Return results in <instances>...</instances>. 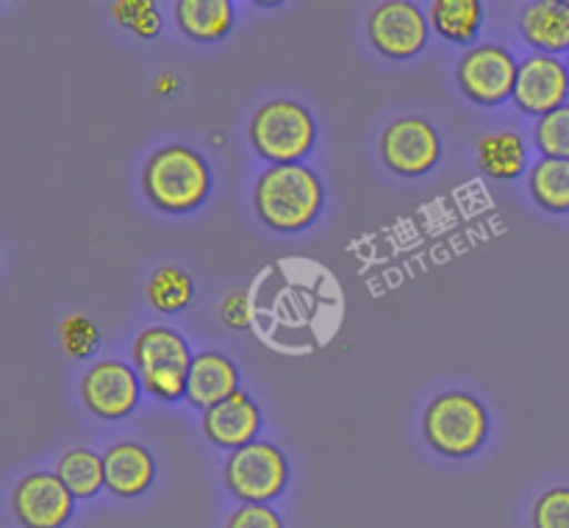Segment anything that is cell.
<instances>
[{
    "label": "cell",
    "mask_w": 569,
    "mask_h": 528,
    "mask_svg": "<svg viewBox=\"0 0 569 528\" xmlns=\"http://www.w3.org/2000/svg\"><path fill=\"white\" fill-rule=\"evenodd\" d=\"M226 528H283V520L267 504H244L228 517Z\"/></svg>",
    "instance_id": "cell-26"
},
{
    "label": "cell",
    "mask_w": 569,
    "mask_h": 528,
    "mask_svg": "<svg viewBox=\"0 0 569 528\" xmlns=\"http://www.w3.org/2000/svg\"><path fill=\"white\" fill-rule=\"evenodd\" d=\"M56 476L64 481L72 498H92L100 487H106V467L103 456L89 448H70L61 454Z\"/></svg>",
    "instance_id": "cell-19"
},
{
    "label": "cell",
    "mask_w": 569,
    "mask_h": 528,
    "mask_svg": "<svg viewBox=\"0 0 569 528\" xmlns=\"http://www.w3.org/2000/svg\"><path fill=\"white\" fill-rule=\"evenodd\" d=\"M520 64L498 44L472 48L459 64V83L470 100L481 106H498L515 94Z\"/></svg>",
    "instance_id": "cell-7"
},
{
    "label": "cell",
    "mask_w": 569,
    "mask_h": 528,
    "mask_svg": "<svg viewBox=\"0 0 569 528\" xmlns=\"http://www.w3.org/2000/svg\"><path fill=\"white\" fill-rule=\"evenodd\" d=\"M220 317L226 326L231 328H248L250 322V309H248V295L244 292H231L220 306Z\"/></svg>",
    "instance_id": "cell-27"
},
{
    "label": "cell",
    "mask_w": 569,
    "mask_h": 528,
    "mask_svg": "<svg viewBox=\"0 0 569 528\" xmlns=\"http://www.w3.org/2000/svg\"><path fill=\"white\" fill-rule=\"evenodd\" d=\"M192 278L181 270V267H159L150 278V287H148V298L150 306L164 315H176V311L187 309L192 303Z\"/></svg>",
    "instance_id": "cell-22"
},
{
    "label": "cell",
    "mask_w": 569,
    "mask_h": 528,
    "mask_svg": "<svg viewBox=\"0 0 569 528\" xmlns=\"http://www.w3.org/2000/svg\"><path fill=\"white\" fill-rule=\"evenodd\" d=\"M478 165H481V170L487 172V176L500 178V181L517 178L528 165L526 142H522L520 133L515 131L487 133V137L478 142Z\"/></svg>",
    "instance_id": "cell-18"
},
{
    "label": "cell",
    "mask_w": 569,
    "mask_h": 528,
    "mask_svg": "<svg viewBox=\"0 0 569 528\" xmlns=\"http://www.w3.org/2000/svg\"><path fill=\"white\" fill-rule=\"evenodd\" d=\"M176 20L189 39L214 42L231 31L233 9L228 0H181L176 3Z\"/></svg>",
    "instance_id": "cell-17"
},
{
    "label": "cell",
    "mask_w": 569,
    "mask_h": 528,
    "mask_svg": "<svg viewBox=\"0 0 569 528\" xmlns=\"http://www.w3.org/2000/svg\"><path fill=\"white\" fill-rule=\"evenodd\" d=\"M256 211L261 222L283 233L309 226L322 206V183L303 165H272L256 183Z\"/></svg>",
    "instance_id": "cell-2"
},
{
    "label": "cell",
    "mask_w": 569,
    "mask_h": 528,
    "mask_svg": "<svg viewBox=\"0 0 569 528\" xmlns=\"http://www.w3.org/2000/svg\"><path fill=\"white\" fill-rule=\"evenodd\" d=\"M261 428L259 406L244 395L242 389L226 398L222 404L211 406L203 411V431L220 448H244L253 442V437Z\"/></svg>",
    "instance_id": "cell-13"
},
{
    "label": "cell",
    "mask_w": 569,
    "mask_h": 528,
    "mask_svg": "<svg viewBox=\"0 0 569 528\" xmlns=\"http://www.w3.org/2000/svg\"><path fill=\"white\" fill-rule=\"evenodd\" d=\"M428 445L442 456H472L489 434V415L470 392H445L431 400L422 417Z\"/></svg>",
    "instance_id": "cell-3"
},
{
    "label": "cell",
    "mask_w": 569,
    "mask_h": 528,
    "mask_svg": "<svg viewBox=\"0 0 569 528\" xmlns=\"http://www.w3.org/2000/svg\"><path fill=\"white\" fill-rule=\"evenodd\" d=\"M250 142L272 165H298L315 145V117L295 100H267L250 120Z\"/></svg>",
    "instance_id": "cell-4"
},
{
    "label": "cell",
    "mask_w": 569,
    "mask_h": 528,
    "mask_svg": "<svg viewBox=\"0 0 569 528\" xmlns=\"http://www.w3.org/2000/svg\"><path fill=\"white\" fill-rule=\"evenodd\" d=\"M239 392V372L228 356L200 353L192 359L187 378V398L198 409H211Z\"/></svg>",
    "instance_id": "cell-15"
},
{
    "label": "cell",
    "mask_w": 569,
    "mask_h": 528,
    "mask_svg": "<svg viewBox=\"0 0 569 528\" xmlns=\"http://www.w3.org/2000/svg\"><path fill=\"white\" fill-rule=\"evenodd\" d=\"M533 200L542 209L567 215L569 211V159H542L531 167Z\"/></svg>",
    "instance_id": "cell-20"
},
{
    "label": "cell",
    "mask_w": 569,
    "mask_h": 528,
    "mask_svg": "<svg viewBox=\"0 0 569 528\" xmlns=\"http://www.w3.org/2000/svg\"><path fill=\"white\" fill-rule=\"evenodd\" d=\"M59 337H61V348H64L67 353L76 356V359H83V356L94 353L100 331L87 315H70L61 320Z\"/></svg>",
    "instance_id": "cell-24"
},
{
    "label": "cell",
    "mask_w": 569,
    "mask_h": 528,
    "mask_svg": "<svg viewBox=\"0 0 569 528\" xmlns=\"http://www.w3.org/2000/svg\"><path fill=\"white\" fill-rule=\"evenodd\" d=\"M533 528H569V487L548 489L533 504Z\"/></svg>",
    "instance_id": "cell-25"
},
{
    "label": "cell",
    "mask_w": 569,
    "mask_h": 528,
    "mask_svg": "<svg viewBox=\"0 0 569 528\" xmlns=\"http://www.w3.org/2000/svg\"><path fill=\"white\" fill-rule=\"evenodd\" d=\"M159 28H161V14H159V11H156V6H153V9H150L148 14H142L137 22H133L131 31L137 33V37L150 39V37H156V33H159Z\"/></svg>",
    "instance_id": "cell-29"
},
{
    "label": "cell",
    "mask_w": 569,
    "mask_h": 528,
    "mask_svg": "<svg viewBox=\"0 0 569 528\" xmlns=\"http://www.w3.org/2000/svg\"><path fill=\"white\" fill-rule=\"evenodd\" d=\"M370 42L389 59H411L426 48L428 22L415 3L387 0L370 14Z\"/></svg>",
    "instance_id": "cell-9"
},
{
    "label": "cell",
    "mask_w": 569,
    "mask_h": 528,
    "mask_svg": "<svg viewBox=\"0 0 569 528\" xmlns=\"http://www.w3.org/2000/svg\"><path fill=\"white\" fill-rule=\"evenodd\" d=\"M569 94V70L559 56L531 53L517 72L515 103L528 114H550L561 109Z\"/></svg>",
    "instance_id": "cell-10"
},
{
    "label": "cell",
    "mask_w": 569,
    "mask_h": 528,
    "mask_svg": "<svg viewBox=\"0 0 569 528\" xmlns=\"http://www.w3.org/2000/svg\"><path fill=\"white\" fill-rule=\"evenodd\" d=\"M439 133L422 117H400L381 137V156L400 176H422L439 161Z\"/></svg>",
    "instance_id": "cell-8"
},
{
    "label": "cell",
    "mask_w": 569,
    "mask_h": 528,
    "mask_svg": "<svg viewBox=\"0 0 569 528\" xmlns=\"http://www.w3.org/2000/svg\"><path fill=\"white\" fill-rule=\"evenodd\" d=\"M150 9H153L150 0H122V3L111 6V14H114V20L120 22V26L133 28V22H137L142 14H148Z\"/></svg>",
    "instance_id": "cell-28"
},
{
    "label": "cell",
    "mask_w": 569,
    "mask_h": 528,
    "mask_svg": "<svg viewBox=\"0 0 569 528\" xmlns=\"http://www.w3.org/2000/svg\"><path fill=\"white\" fill-rule=\"evenodd\" d=\"M520 31L526 42L542 53H561L569 48V3L565 0L528 3L520 17Z\"/></svg>",
    "instance_id": "cell-16"
},
{
    "label": "cell",
    "mask_w": 569,
    "mask_h": 528,
    "mask_svg": "<svg viewBox=\"0 0 569 528\" xmlns=\"http://www.w3.org/2000/svg\"><path fill=\"white\" fill-rule=\"evenodd\" d=\"M81 395L89 411L106 417V420H117V417H126L137 406L139 378L122 361H98L83 376Z\"/></svg>",
    "instance_id": "cell-12"
},
{
    "label": "cell",
    "mask_w": 569,
    "mask_h": 528,
    "mask_svg": "<svg viewBox=\"0 0 569 528\" xmlns=\"http://www.w3.org/2000/svg\"><path fill=\"white\" fill-rule=\"evenodd\" d=\"M131 353L139 381H142V387L150 395L164 400H176L187 395L192 356H189V348L181 333L161 326L148 328V331L137 337Z\"/></svg>",
    "instance_id": "cell-5"
},
{
    "label": "cell",
    "mask_w": 569,
    "mask_h": 528,
    "mask_svg": "<svg viewBox=\"0 0 569 528\" xmlns=\"http://www.w3.org/2000/svg\"><path fill=\"white\" fill-rule=\"evenodd\" d=\"M11 509L26 528H61L72 515V492L59 476L31 472L14 487Z\"/></svg>",
    "instance_id": "cell-11"
},
{
    "label": "cell",
    "mask_w": 569,
    "mask_h": 528,
    "mask_svg": "<svg viewBox=\"0 0 569 528\" xmlns=\"http://www.w3.org/2000/svg\"><path fill=\"white\" fill-rule=\"evenodd\" d=\"M483 11L478 0H437L431 6V22L450 42H472L481 28Z\"/></svg>",
    "instance_id": "cell-21"
},
{
    "label": "cell",
    "mask_w": 569,
    "mask_h": 528,
    "mask_svg": "<svg viewBox=\"0 0 569 528\" xmlns=\"http://www.w3.org/2000/svg\"><path fill=\"white\" fill-rule=\"evenodd\" d=\"M211 187L203 156L187 145H167L156 150L142 170V189L156 209L167 215H187L198 209Z\"/></svg>",
    "instance_id": "cell-1"
},
{
    "label": "cell",
    "mask_w": 569,
    "mask_h": 528,
    "mask_svg": "<svg viewBox=\"0 0 569 528\" xmlns=\"http://www.w3.org/2000/svg\"><path fill=\"white\" fill-rule=\"evenodd\" d=\"M106 487L117 498H137L153 484L156 461L148 448L137 442L111 445L103 454Z\"/></svg>",
    "instance_id": "cell-14"
},
{
    "label": "cell",
    "mask_w": 569,
    "mask_h": 528,
    "mask_svg": "<svg viewBox=\"0 0 569 528\" xmlns=\"http://www.w3.org/2000/svg\"><path fill=\"white\" fill-rule=\"evenodd\" d=\"M533 139L545 159H569V103L539 117Z\"/></svg>",
    "instance_id": "cell-23"
},
{
    "label": "cell",
    "mask_w": 569,
    "mask_h": 528,
    "mask_svg": "<svg viewBox=\"0 0 569 528\" xmlns=\"http://www.w3.org/2000/svg\"><path fill=\"white\" fill-rule=\"evenodd\" d=\"M289 481L287 456L270 442H250L226 461V484L244 504H270Z\"/></svg>",
    "instance_id": "cell-6"
}]
</instances>
